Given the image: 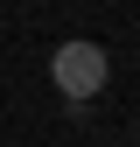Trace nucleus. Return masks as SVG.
Here are the masks:
<instances>
[{
	"mask_svg": "<svg viewBox=\"0 0 140 147\" xmlns=\"http://www.w3.org/2000/svg\"><path fill=\"white\" fill-rule=\"evenodd\" d=\"M49 77H56L63 84V98H98V91H105V77H112V63H105V49L98 42H63L56 49V63H49Z\"/></svg>",
	"mask_w": 140,
	"mask_h": 147,
	"instance_id": "nucleus-1",
	"label": "nucleus"
}]
</instances>
